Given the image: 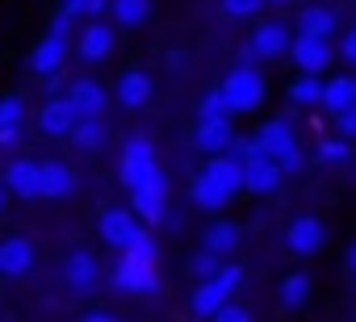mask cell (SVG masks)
I'll return each mask as SVG.
<instances>
[{
	"instance_id": "6da1fadb",
	"label": "cell",
	"mask_w": 356,
	"mask_h": 322,
	"mask_svg": "<svg viewBox=\"0 0 356 322\" xmlns=\"http://www.w3.org/2000/svg\"><path fill=\"white\" fill-rule=\"evenodd\" d=\"M122 185L126 189H155V193H168V176L163 168L155 164V142L147 134H130L126 146H122Z\"/></svg>"
},
{
	"instance_id": "7a4b0ae2",
	"label": "cell",
	"mask_w": 356,
	"mask_h": 322,
	"mask_svg": "<svg viewBox=\"0 0 356 322\" xmlns=\"http://www.w3.org/2000/svg\"><path fill=\"white\" fill-rule=\"evenodd\" d=\"M67 13H59L55 22H51V30H47V38L26 55V67L34 71V76H51V71H59L63 67V59H67Z\"/></svg>"
},
{
	"instance_id": "3957f363",
	"label": "cell",
	"mask_w": 356,
	"mask_h": 322,
	"mask_svg": "<svg viewBox=\"0 0 356 322\" xmlns=\"http://www.w3.org/2000/svg\"><path fill=\"white\" fill-rule=\"evenodd\" d=\"M222 96H227V109H231V113H252V109H260V101H264V76L243 63V67H235V71L222 80Z\"/></svg>"
},
{
	"instance_id": "277c9868",
	"label": "cell",
	"mask_w": 356,
	"mask_h": 322,
	"mask_svg": "<svg viewBox=\"0 0 356 322\" xmlns=\"http://www.w3.org/2000/svg\"><path fill=\"white\" fill-rule=\"evenodd\" d=\"M289 42H293V34L285 22H260L248 38V59H281V55H289Z\"/></svg>"
},
{
	"instance_id": "5b68a950",
	"label": "cell",
	"mask_w": 356,
	"mask_h": 322,
	"mask_svg": "<svg viewBox=\"0 0 356 322\" xmlns=\"http://www.w3.org/2000/svg\"><path fill=\"white\" fill-rule=\"evenodd\" d=\"M113 285L122 293H155L159 289V268L155 260H138V255H122L118 272H113Z\"/></svg>"
},
{
	"instance_id": "8992f818",
	"label": "cell",
	"mask_w": 356,
	"mask_h": 322,
	"mask_svg": "<svg viewBox=\"0 0 356 322\" xmlns=\"http://www.w3.org/2000/svg\"><path fill=\"white\" fill-rule=\"evenodd\" d=\"M281 164L268 155V151H260V155H252V159H243V189L248 193H256V197H268V193H277V185H281Z\"/></svg>"
},
{
	"instance_id": "52a82bcc",
	"label": "cell",
	"mask_w": 356,
	"mask_h": 322,
	"mask_svg": "<svg viewBox=\"0 0 356 322\" xmlns=\"http://www.w3.org/2000/svg\"><path fill=\"white\" fill-rule=\"evenodd\" d=\"M323 243H327V226H323V218H314V214H302V218H293V222L285 226V247H289L293 255H314Z\"/></svg>"
},
{
	"instance_id": "ba28073f",
	"label": "cell",
	"mask_w": 356,
	"mask_h": 322,
	"mask_svg": "<svg viewBox=\"0 0 356 322\" xmlns=\"http://www.w3.org/2000/svg\"><path fill=\"white\" fill-rule=\"evenodd\" d=\"M134 230H138V214H134V210H105V214L97 218V235H101L109 247H118V251L134 239Z\"/></svg>"
},
{
	"instance_id": "9c48e42d",
	"label": "cell",
	"mask_w": 356,
	"mask_h": 322,
	"mask_svg": "<svg viewBox=\"0 0 356 322\" xmlns=\"http://www.w3.org/2000/svg\"><path fill=\"white\" fill-rule=\"evenodd\" d=\"M63 280H67V289H76V293H92L97 280H101L97 255H92V251H72V255L63 260Z\"/></svg>"
},
{
	"instance_id": "30bf717a",
	"label": "cell",
	"mask_w": 356,
	"mask_h": 322,
	"mask_svg": "<svg viewBox=\"0 0 356 322\" xmlns=\"http://www.w3.org/2000/svg\"><path fill=\"white\" fill-rule=\"evenodd\" d=\"M289 59L298 63V71H323L327 63H331V46H327V38H310V34H298L293 42H289Z\"/></svg>"
},
{
	"instance_id": "8fae6325",
	"label": "cell",
	"mask_w": 356,
	"mask_h": 322,
	"mask_svg": "<svg viewBox=\"0 0 356 322\" xmlns=\"http://www.w3.org/2000/svg\"><path fill=\"white\" fill-rule=\"evenodd\" d=\"M231 138H235L231 113H227V117H197V134H193V142H197L202 155H218V151H227Z\"/></svg>"
},
{
	"instance_id": "7c38bea8",
	"label": "cell",
	"mask_w": 356,
	"mask_h": 322,
	"mask_svg": "<svg viewBox=\"0 0 356 322\" xmlns=\"http://www.w3.org/2000/svg\"><path fill=\"white\" fill-rule=\"evenodd\" d=\"M202 176H210L222 193H239L243 189V164H239V159L231 155V151H218V155H210V164L202 168Z\"/></svg>"
},
{
	"instance_id": "4fadbf2b",
	"label": "cell",
	"mask_w": 356,
	"mask_h": 322,
	"mask_svg": "<svg viewBox=\"0 0 356 322\" xmlns=\"http://www.w3.org/2000/svg\"><path fill=\"white\" fill-rule=\"evenodd\" d=\"M76 105H72V96H51L42 109H38V126H42V134H51V138H63L72 126H76Z\"/></svg>"
},
{
	"instance_id": "5bb4252c",
	"label": "cell",
	"mask_w": 356,
	"mask_h": 322,
	"mask_svg": "<svg viewBox=\"0 0 356 322\" xmlns=\"http://www.w3.org/2000/svg\"><path fill=\"white\" fill-rule=\"evenodd\" d=\"M72 193H76V172H72V168L55 164V159L38 164V197L59 201V197H72Z\"/></svg>"
},
{
	"instance_id": "9a60e30c",
	"label": "cell",
	"mask_w": 356,
	"mask_h": 322,
	"mask_svg": "<svg viewBox=\"0 0 356 322\" xmlns=\"http://www.w3.org/2000/svg\"><path fill=\"white\" fill-rule=\"evenodd\" d=\"M34 243L30 239H22V235H13V239H5L0 243V276H26L30 268H34Z\"/></svg>"
},
{
	"instance_id": "2e32d148",
	"label": "cell",
	"mask_w": 356,
	"mask_h": 322,
	"mask_svg": "<svg viewBox=\"0 0 356 322\" xmlns=\"http://www.w3.org/2000/svg\"><path fill=\"white\" fill-rule=\"evenodd\" d=\"M109 51H113V26H105V22L97 17V22L84 26V34H80V59H84V63H105Z\"/></svg>"
},
{
	"instance_id": "e0dca14e",
	"label": "cell",
	"mask_w": 356,
	"mask_h": 322,
	"mask_svg": "<svg viewBox=\"0 0 356 322\" xmlns=\"http://www.w3.org/2000/svg\"><path fill=\"white\" fill-rule=\"evenodd\" d=\"M5 189L26 197V201L38 197V164H34V159H13L9 172H5Z\"/></svg>"
},
{
	"instance_id": "ac0fdd59",
	"label": "cell",
	"mask_w": 356,
	"mask_h": 322,
	"mask_svg": "<svg viewBox=\"0 0 356 322\" xmlns=\"http://www.w3.org/2000/svg\"><path fill=\"white\" fill-rule=\"evenodd\" d=\"M151 101V76L147 71H122L118 80V105L122 109H143Z\"/></svg>"
},
{
	"instance_id": "d6986e66",
	"label": "cell",
	"mask_w": 356,
	"mask_h": 322,
	"mask_svg": "<svg viewBox=\"0 0 356 322\" xmlns=\"http://www.w3.org/2000/svg\"><path fill=\"white\" fill-rule=\"evenodd\" d=\"M231 297V289L218 280V276H202L197 289H193V314L197 318H214V310Z\"/></svg>"
},
{
	"instance_id": "ffe728a7",
	"label": "cell",
	"mask_w": 356,
	"mask_h": 322,
	"mask_svg": "<svg viewBox=\"0 0 356 322\" xmlns=\"http://www.w3.org/2000/svg\"><path fill=\"white\" fill-rule=\"evenodd\" d=\"M256 138H260V146H264L273 159H277V155H285V151L298 142V138H293V126H289L285 117H277V121H264V126L256 130Z\"/></svg>"
},
{
	"instance_id": "44dd1931",
	"label": "cell",
	"mask_w": 356,
	"mask_h": 322,
	"mask_svg": "<svg viewBox=\"0 0 356 322\" xmlns=\"http://www.w3.org/2000/svg\"><path fill=\"white\" fill-rule=\"evenodd\" d=\"M67 96H72V105H76V113L84 117V113H101L105 109V88L97 84V80H76L72 88H67Z\"/></svg>"
},
{
	"instance_id": "7402d4cb",
	"label": "cell",
	"mask_w": 356,
	"mask_h": 322,
	"mask_svg": "<svg viewBox=\"0 0 356 322\" xmlns=\"http://www.w3.org/2000/svg\"><path fill=\"white\" fill-rule=\"evenodd\" d=\"M67 138H72L80 151H97V146L105 142V126H101V113H84V117H76V126L67 130Z\"/></svg>"
},
{
	"instance_id": "603a6c76",
	"label": "cell",
	"mask_w": 356,
	"mask_h": 322,
	"mask_svg": "<svg viewBox=\"0 0 356 322\" xmlns=\"http://www.w3.org/2000/svg\"><path fill=\"white\" fill-rule=\"evenodd\" d=\"M239 239H243V230H239L235 222H214V226H206L202 247H206V251H214V255H231V251L239 247Z\"/></svg>"
},
{
	"instance_id": "cb8c5ba5",
	"label": "cell",
	"mask_w": 356,
	"mask_h": 322,
	"mask_svg": "<svg viewBox=\"0 0 356 322\" xmlns=\"http://www.w3.org/2000/svg\"><path fill=\"white\" fill-rule=\"evenodd\" d=\"M298 34H310V38H331V34H335V13H331V9H323V5L302 9V17H298Z\"/></svg>"
},
{
	"instance_id": "d4e9b609",
	"label": "cell",
	"mask_w": 356,
	"mask_h": 322,
	"mask_svg": "<svg viewBox=\"0 0 356 322\" xmlns=\"http://www.w3.org/2000/svg\"><path fill=\"white\" fill-rule=\"evenodd\" d=\"M352 101H356V80H352V76H335V80L323 84V109H327V113H339V109L352 105Z\"/></svg>"
},
{
	"instance_id": "484cf974",
	"label": "cell",
	"mask_w": 356,
	"mask_h": 322,
	"mask_svg": "<svg viewBox=\"0 0 356 322\" xmlns=\"http://www.w3.org/2000/svg\"><path fill=\"white\" fill-rule=\"evenodd\" d=\"M227 201H231V193H222L210 176H197V180H193V205H197V210L218 214V210H227Z\"/></svg>"
},
{
	"instance_id": "4316f807",
	"label": "cell",
	"mask_w": 356,
	"mask_h": 322,
	"mask_svg": "<svg viewBox=\"0 0 356 322\" xmlns=\"http://www.w3.org/2000/svg\"><path fill=\"white\" fill-rule=\"evenodd\" d=\"M109 9H113L118 26L138 30V26H147V17H151V0H109Z\"/></svg>"
},
{
	"instance_id": "83f0119b",
	"label": "cell",
	"mask_w": 356,
	"mask_h": 322,
	"mask_svg": "<svg viewBox=\"0 0 356 322\" xmlns=\"http://www.w3.org/2000/svg\"><path fill=\"white\" fill-rule=\"evenodd\" d=\"M289 101H293V105H302V109L323 105V80H318L314 71H302V76L289 84Z\"/></svg>"
},
{
	"instance_id": "f1b7e54d",
	"label": "cell",
	"mask_w": 356,
	"mask_h": 322,
	"mask_svg": "<svg viewBox=\"0 0 356 322\" xmlns=\"http://www.w3.org/2000/svg\"><path fill=\"white\" fill-rule=\"evenodd\" d=\"M130 197H134V214H138V222H159V218H163L168 193H155V189H130Z\"/></svg>"
},
{
	"instance_id": "f546056e",
	"label": "cell",
	"mask_w": 356,
	"mask_h": 322,
	"mask_svg": "<svg viewBox=\"0 0 356 322\" xmlns=\"http://www.w3.org/2000/svg\"><path fill=\"white\" fill-rule=\"evenodd\" d=\"M306 297H310V276L306 272H289L281 280V305L285 310H298V305H306Z\"/></svg>"
},
{
	"instance_id": "4dcf8cb0",
	"label": "cell",
	"mask_w": 356,
	"mask_h": 322,
	"mask_svg": "<svg viewBox=\"0 0 356 322\" xmlns=\"http://www.w3.org/2000/svg\"><path fill=\"white\" fill-rule=\"evenodd\" d=\"M122 251H126V255H138V260H159V247H155L151 230H143V226L134 230V239H130V243H126Z\"/></svg>"
},
{
	"instance_id": "1f68e13d",
	"label": "cell",
	"mask_w": 356,
	"mask_h": 322,
	"mask_svg": "<svg viewBox=\"0 0 356 322\" xmlns=\"http://www.w3.org/2000/svg\"><path fill=\"white\" fill-rule=\"evenodd\" d=\"M318 159L339 168L343 159H348V138H323V142H318Z\"/></svg>"
},
{
	"instance_id": "d6a6232c",
	"label": "cell",
	"mask_w": 356,
	"mask_h": 322,
	"mask_svg": "<svg viewBox=\"0 0 356 322\" xmlns=\"http://www.w3.org/2000/svg\"><path fill=\"white\" fill-rule=\"evenodd\" d=\"M22 117H26V101L22 96H0V126H22Z\"/></svg>"
},
{
	"instance_id": "836d02e7",
	"label": "cell",
	"mask_w": 356,
	"mask_h": 322,
	"mask_svg": "<svg viewBox=\"0 0 356 322\" xmlns=\"http://www.w3.org/2000/svg\"><path fill=\"white\" fill-rule=\"evenodd\" d=\"M231 109H227V96H222V88H214V92H206L202 96V109H197V117H227Z\"/></svg>"
},
{
	"instance_id": "e575fe53",
	"label": "cell",
	"mask_w": 356,
	"mask_h": 322,
	"mask_svg": "<svg viewBox=\"0 0 356 322\" xmlns=\"http://www.w3.org/2000/svg\"><path fill=\"white\" fill-rule=\"evenodd\" d=\"M218 264H222V255H214V251H206V247L189 260V268H193V276H197V280H202V276H214V272H218Z\"/></svg>"
},
{
	"instance_id": "d590c367",
	"label": "cell",
	"mask_w": 356,
	"mask_h": 322,
	"mask_svg": "<svg viewBox=\"0 0 356 322\" xmlns=\"http://www.w3.org/2000/svg\"><path fill=\"white\" fill-rule=\"evenodd\" d=\"M331 117H335V134L352 142V138H356V101H352V105H343V109H339V113H331Z\"/></svg>"
},
{
	"instance_id": "8d00e7d4",
	"label": "cell",
	"mask_w": 356,
	"mask_h": 322,
	"mask_svg": "<svg viewBox=\"0 0 356 322\" xmlns=\"http://www.w3.org/2000/svg\"><path fill=\"white\" fill-rule=\"evenodd\" d=\"M260 9H264V0H222L227 17H256Z\"/></svg>"
},
{
	"instance_id": "74e56055",
	"label": "cell",
	"mask_w": 356,
	"mask_h": 322,
	"mask_svg": "<svg viewBox=\"0 0 356 322\" xmlns=\"http://www.w3.org/2000/svg\"><path fill=\"white\" fill-rule=\"evenodd\" d=\"M277 164H281V172H285V176H293V172H302V164H306V155H302V146L293 142V146H289L285 155H277Z\"/></svg>"
},
{
	"instance_id": "f35d334b",
	"label": "cell",
	"mask_w": 356,
	"mask_h": 322,
	"mask_svg": "<svg viewBox=\"0 0 356 322\" xmlns=\"http://www.w3.org/2000/svg\"><path fill=\"white\" fill-rule=\"evenodd\" d=\"M214 276H218V280H222V285H227L231 293H235V289L243 285V268H239V264H227V260L218 264V272H214Z\"/></svg>"
},
{
	"instance_id": "ab89813d",
	"label": "cell",
	"mask_w": 356,
	"mask_h": 322,
	"mask_svg": "<svg viewBox=\"0 0 356 322\" xmlns=\"http://www.w3.org/2000/svg\"><path fill=\"white\" fill-rule=\"evenodd\" d=\"M214 318H222V322H243V318H248V310H243V305H227V301H222V305L214 310Z\"/></svg>"
},
{
	"instance_id": "60d3db41",
	"label": "cell",
	"mask_w": 356,
	"mask_h": 322,
	"mask_svg": "<svg viewBox=\"0 0 356 322\" xmlns=\"http://www.w3.org/2000/svg\"><path fill=\"white\" fill-rule=\"evenodd\" d=\"M339 55H343V63H352V67H356V26L343 34V42H339Z\"/></svg>"
},
{
	"instance_id": "b9f144b4",
	"label": "cell",
	"mask_w": 356,
	"mask_h": 322,
	"mask_svg": "<svg viewBox=\"0 0 356 322\" xmlns=\"http://www.w3.org/2000/svg\"><path fill=\"white\" fill-rule=\"evenodd\" d=\"M88 9V0H59V13H67V17H80Z\"/></svg>"
},
{
	"instance_id": "7bdbcfd3",
	"label": "cell",
	"mask_w": 356,
	"mask_h": 322,
	"mask_svg": "<svg viewBox=\"0 0 356 322\" xmlns=\"http://www.w3.org/2000/svg\"><path fill=\"white\" fill-rule=\"evenodd\" d=\"M17 138H22V126H13V121H9V126H0V146H13Z\"/></svg>"
},
{
	"instance_id": "ee69618b",
	"label": "cell",
	"mask_w": 356,
	"mask_h": 322,
	"mask_svg": "<svg viewBox=\"0 0 356 322\" xmlns=\"http://www.w3.org/2000/svg\"><path fill=\"white\" fill-rule=\"evenodd\" d=\"M105 9H109V0H88V9H84V13H88V17H101Z\"/></svg>"
},
{
	"instance_id": "f6af8a7d",
	"label": "cell",
	"mask_w": 356,
	"mask_h": 322,
	"mask_svg": "<svg viewBox=\"0 0 356 322\" xmlns=\"http://www.w3.org/2000/svg\"><path fill=\"white\" fill-rule=\"evenodd\" d=\"M348 268H352V276H356V243L348 247Z\"/></svg>"
},
{
	"instance_id": "bcb514c9",
	"label": "cell",
	"mask_w": 356,
	"mask_h": 322,
	"mask_svg": "<svg viewBox=\"0 0 356 322\" xmlns=\"http://www.w3.org/2000/svg\"><path fill=\"white\" fill-rule=\"evenodd\" d=\"M5 201H9V189H0V210H5Z\"/></svg>"
},
{
	"instance_id": "7dc6e473",
	"label": "cell",
	"mask_w": 356,
	"mask_h": 322,
	"mask_svg": "<svg viewBox=\"0 0 356 322\" xmlns=\"http://www.w3.org/2000/svg\"><path fill=\"white\" fill-rule=\"evenodd\" d=\"M273 5H285V0H273Z\"/></svg>"
}]
</instances>
